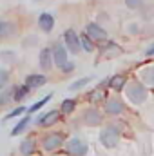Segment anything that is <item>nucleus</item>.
<instances>
[{
    "mask_svg": "<svg viewBox=\"0 0 154 156\" xmlns=\"http://www.w3.org/2000/svg\"><path fill=\"white\" fill-rule=\"evenodd\" d=\"M35 2H40V0H35Z\"/></svg>",
    "mask_w": 154,
    "mask_h": 156,
    "instance_id": "nucleus-30",
    "label": "nucleus"
},
{
    "mask_svg": "<svg viewBox=\"0 0 154 156\" xmlns=\"http://www.w3.org/2000/svg\"><path fill=\"white\" fill-rule=\"evenodd\" d=\"M45 83H47V78L44 76V75H29V76L26 78V85L29 89H38V87L45 85Z\"/></svg>",
    "mask_w": 154,
    "mask_h": 156,
    "instance_id": "nucleus-11",
    "label": "nucleus"
},
{
    "mask_svg": "<svg viewBox=\"0 0 154 156\" xmlns=\"http://www.w3.org/2000/svg\"><path fill=\"white\" fill-rule=\"evenodd\" d=\"M125 4H127L131 9H136V7L142 5V0H125Z\"/></svg>",
    "mask_w": 154,
    "mask_h": 156,
    "instance_id": "nucleus-27",
    "label": "nucleus"
},
{
    "mask_svg": "<svg viewBox=\"0 0 154 156\" xmlns=\"http://www.w3.org/2000/svg\"><path fill=\"white\" fill-rule=\"evenodd\" d=\"M53 64V51L49 47H44L40 51V67L42 69H49Z\"/></svg>",
    "mask_w": 154,
    "mask_h": 156,
    "instance_id": "nucleus-13",
    "label": "nucleus"
},
{
    "mask_svg": "<svg viewBox=\"0 0 154 156\" xmlns=\"http://www.w3.org/2000/svg\"><path fill=\"white\" fill-rule=\"evenodd\" d=\"M75 107H76V100H73V98H67V100H64V102H62V113H64V115L73 113V111H75Z\"/></svg>",
    "mask_w": 154,
    "mask_h": 156,
    "instance_id": "nucleus-17",
    "label": "nucleus"
},
{
    "mask_svg": "<svg viewBox=\"0 0 154 156\" xmlns=\"http://www.w3.org/2000/svg\"><path fill=\"white\" fill-rule=\"evenodd\" d=\"M7 82H9V73H7L5 69H0V89H2Z\"/></svg>",
    "mask_w": 154,
    "mask_h": 156,
    "instance_id": "nucleus-24",
    "label": "nucleus"
},
{
    "mask_svg": "<svg viewBox=\"0 0 154 156\" xmlns=\"http://www.w3.org/2000/svg\"><path fill=\"white\" fill-rule=\"evenodd\" d=\"M35 142L33 140H24L22 144H20V153L24 156H31L33 153H35Z\"/></svg>",
    "mask_w": 154,
    "mask_h": 156,
    "instance_id": "nucleus-16",
    "label": "nucleus"
},
{
    "mask_svg": "<svg viewBox=\"0 0 154 156\" xmlns=\"http://www.w3.org/2000/svg\"><path fill=\"white\" fill-rule=\"evenodd\" d=\"M29 91H31V89H29L27 85H20L18 89H15V96H13V98H15L16 102H20V100H24V98L29 94Z\"/></svg>",
    "mask_w": 154,
    "mask_h": 156,
    "instance_id": "nucleus-18",
    "label": "nucleus"
},
{
    "mask_svg": "<svg viewBox=\"0 0 154 156\" xmlns=\"http://www.w3.org/2000/svg\"><path fill=\"white\" fill-rule=\"evenodd\" d=\"M87 151H89L87 144H85L83 140H80V138H71V140L65 144V153L71 154V156H85Z\"/></svg>",
    "mask_w": 154,
    "mask_h": 156,
    "instance_id": "nucleus-3",
    "label": "nucleus"
},
{
    "mask_svg": "<svg viewBox=\"0 0 154 156\" xmlns=\"http://www.w3.org/2000/svg\"><path fill=\"white\" fill-rule=\"evenodd\" d=\"M64 140H65V136L62 133H51V134H47L44 138V149L49 151V153H53V151H56L64 144Z\"/></svg>",
    "mask_w": 154,
    "mask_h": 156,
    "instance_id": "nucleus-5",
    "label": "nucleus"
},
{
    "mask_svg": "<svg viewBox=\"0 0 154 156\" xmlns=\"http://www.w3.org/2000/svg\"><path fill=\"white\" fill-rule=\"evenodd\" d=\"M38 26H40V29L45 31V33L53 31V27H54V18H53V15L42 13V15L38 16Z\"/></svg>",
    "mask_w": 154,
    "mask_h": 156,
    "instance_id": "nucleus-9",
    "label": "nucleus"
},
{
    "mask_svg": "<svg viewBox=\"0 0 154 156\" xmlns=\"http://www.w3.org/2000/svg\"><path fill=\"white\" fill-rule=\"evenodd\" d=\"M118 140H120V131L116 129L114 125H109V127H105V129L100 133V142H102L107 149L116 147Z\"/></svg>",
    "mask_w": 154,
    "mask_h": 156,
    "instance_id": "nucleus-2",
    "label": "nucleus"
},
{
    "mask_svg": "<svg viewBox=\"0 0 154 156\" xmlns=\"http://www.w3.org/2000/svg\"><path fill=\"white\" fill-rule=\"evenodd\" d=\"M142 78H145V82H147V83H152V85H154V67L145 69V71L142 73Z\"/></svg>",
    "mask_w": 154,
    "mask_h": 156,
    "instance_id": "nucleus-22",
    "label": "nucleus"
},
{
    "mask_svg": "<svg viewBox=\"0 0 154 156\" xmlns=\"http://www.w3.org/2000/svg\"><path fill=\"white\" fill-rule=\"evenodd\" d=\"M73 69H75V66H73V62H67V66H65V67H64L62 71H65V73H71Z\"/></svg>",
    "mask_w": 154,
    "mask_h": 156,
    "instance_id": "nucleus-28",
    "label": "nucleus"
},
{
    "mask_svg": "<svg viewBox=\"0 0 154 156\" xmlns=\"http://www.w3.org/2000/svg\"><path fill=\"white\" fill-rule=\"evenodd\" d=\"M91 80H93V78H91V76L83 78V80H78V82H75V83L71 85V89H80V87H83V85H87V83H89Z\"/></svg>",
    "mask_w": 154,
    "mask_h": 156,
    "instance_id": "nucleus-25",
    "label": "nucleus"
},
{
    "mask_svg": "<svg viewBox=\"0 0 154 156\" xmlns=\"http://www.w3.org/2000/svg\"><path fill=\"white\" fill-rule=\"evenodd\" d=\"M24 111H26V107H16L15 111H11V113H7L4 120H9V118H15V116H18V115H22Z\"/></svg>",
    "mask_w": 154,
    "mask_h": 156,
    "instance_id": "nucleus-26",
    "label": "nucleus"
},
{
    "mask_svg": "<svg viewBox=\"0 0 154 156\" xmlns=\"http://www.w3.org/2000/svg\"><path fill=\"white\" fill-rule=\"evenodd\" d=\"M11 93H13V89H9V91H4V93L0 94V104H7V102H9V100L15 96V94H11Z\"/></svg>",
    "mask_w": 154,
    "mask_h": 156,
    "instance_id": "nucleus-23",
    "label": "nucleus"
},
{
    "mask_svg": "<svg viewBox=\"0 0 154 156\" xmlns=\"http://www.w3.org/2000/svg\"><path fill=\"white\" fill-rule=\"evenodd\" d=\"M105 111H107L109 115H121V113H123V104H121L118 98H111V100H107V104H105Z\"/></svg>",
    "mask_w": 154,
    "mask_h": 156,
    "instance_id": "nucleus-12",
    "label": "nucleus"
},
{
    "mask_svg": "<svg viewBox=\"0 0 154 156\" xmlns=\"http://www.w3.org/2000/svg\"><path fill=\"white\" fill-rule=\"evenodd\" d=\"M58 116H60V113L58 111H49V113H45V115H42L38 118V125L42 127H49V125H53V123H56L58 122Z\"/></svg>",
    "mask_w": 154,
    "mask_h": 156,
    "instance_id": "nucleus-10",
    "label": "nucleus"
},
{
    "mask_svg": "<svg viewBox=\"0 0 154 156\" xmlns=\"http://www.w3.org/2000/svg\"><path fill=\"white\" fill-rule=\"evenodd\" d=\"M64 42H65V49H67L69 53H73V55H78V53H80V49H82L80 37H78L73 29H67V31L64 33Z\"/></svg>",
    "mask_w": 154,
    "mask_h": 156,
    "instance_id": "nucleus-4",
    "label": "nucleus"
},
{
    "mask_svg": "<svg viewBox=\"0 0 154 156\" xmlns=\"http://www.w3.org/2000/svg\"><path fill=\"white\" fill-rule=\"evenodd\" d=\"M80 44H82V47H83V51H87V53H91V51H94V45H93V40L89 38L87 35H82V37H80Z\"/></svg>",
    "mask_w": 154,
    "mask_h": 156,
    "instance_id": "nucleus-19",
    "label": "nucleus"
},
{
    "mask_svg": "<svg viewBox=\"0 0 154 156\" xmlns=\"http://www.w3.org/2000/svg\"><path fill=\"white\" fill-rule=\"evenodd\" d=\"M49 100H51V94H49V96H45V98H42V100H40V102H37V104H33V105L29 107V113H37L40 107H42V105H45Z\"/></svg>",
    "mask_w": 154,
    "mask_h": 156,
    "instance_id": "nucleus-21",
    "label": "nucleus"
},
{
    "mask_svg": "<svg viewBox=\"0 0 154 156\" xmlns=\"http://www.w3.org/2000/svg\"><path fill=\"white\" fill-rule=\"evenodd\" d=\"M83 122L89 123V125H98V123L102 122V115H100V111H96L94 107L85 109V111H83Z\"/></svg>",
    "mask_w": 154,
    "mask_h": 156,
    "instance_id": "nucleus-8",
    "label": "nucleus"
},
{
    "mask_svg": "<svg viewBox=\"0 0 154 156\" xmlns=\"http://www.w3.org/2000/svg\"><path fill=\"white\" fill-rule=\"evenodd\" d=\"M29 122H31V118H29V116L22 118V120H20V122H18V123L13 127V131H11V136H18L20 133H24V131H26V127L29 125Z\"/></svg>",
    "mask_w": 154,
    "mask_h": 156,
    "instance_id": "nucleus-15",
    "label": "nucleus"
},
{
    "mask_svg": "<svg viewBox=\"0 0 154 156\" xmlns=\"http://www.w3.org/2000/svg\"><path fill=\"white\" fill-rule=\"evenodd\" d=\"M109 83H111V87H113V89L120 91V89L123 87V83H125V78L118 75V76H113V78H111V82H109Z\"/></svg>",
    "mask_w": 154,
    "mask_h": 156,
    "instance_id": "nucleus-20",
    "label": "nucleus"
},
{
    "mask_svg": "<svg viewBox=\"0 0 154 156\" xmlns=\"http://www.w3.org/2000/svg\"><path fill=\"white\" fill-rule=\"evenodd\" d=\"M85 35L93 40V42H103V40L107 38V33H105L98 24H89V26H87V33H85Z\"/></svg>",
    "mask_w": 154,
    "mask_h": 156,
    "instance_id": "nucleus-7",
    "label": "nucleus"
},
{
    "mask_svg": "<svg viewBox=\"0 0 154 156\" xmlns=\"http://www.w3.org/2000/svg\"><path fill=\"white\" fill-rule=\"evenodd\" d=\"M53 60H54V64L60 69H64L67 66V49L62 44H54V47H53Z\"/></svg>",
    "mask_w": 154,
    "mask_h": 156,
    "instance_id": "nucleus-6",
    "label": "nucleus"
},
{
    "mask_svg": "<svg viewBox=\"0 0 154 156\" xmlns=\"http://www.w3.org/2000/svg\"><path fill=\"white\" fill-rule=\"evenodd\" d=\"M145 53H147L149 56H151V55H154V44L151 45V47H149V49H147V51H145Z\"/></svg>",
    "mask_w": 154,
    "mask_h": 156,
    "instance_id": "nucleus-29",
    "label": "nucleus"
},
{
    "mask_svg": "<svg viewBox=\"0 0 154 156\" xmlns=\"http://www.w3.org/2000/svg\"><path fill=\"white\" fill-rule=\"evenodd\" d=\"M15 31H16L15 24H11L7 20H0V38H9L15 35Z\"/></svg>",
    "mask_w": 154,
    "mask_h": 156,
    "instance_id": "nucleus-14",
    "label": "nucleus"
},
{
    "mask_svg": "<svg viewBox=\"0 0 154 156\" xmlns=\"http://www.w3.org/2000/svg\"><path fill=\"white\" fill-rule=\"evenodd\" d=\"M125 93H127V98H129L132 104H136V105L143 104L145 98H147V89H145L140 82H132V83H129Z\"/></svg>",
    "mask_w": 154,
    "mask_h": 156,
    "instance_id": "nucleus-1",
    "label": "nucleus"
}]
</instances>
